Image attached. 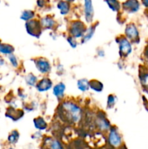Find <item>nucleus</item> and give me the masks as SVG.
I'll list each match as a JSON object with an SVG mask.
<instances>
[{
  "label": "nucleus",
  "mask_w": 148,
  "mask_h": 149,
  "mask_svg": "<svg viewBox=\"0 0 148 149\" xmlns=\"http://www.w3.org/2000/svg\"><path fill=\"white\" fill-rule=\"evenodd\" d=\"M65 1H68V2H69V3H72V2H73V1H75V0H65Z\"/></svg>",
  "instance_id": "obj_34"
},
{
  "label": "nucleus",
  "mask_w": 148,
  "mask_h": 149,
  "mask_svg": "<svg viewBox=\"0 0 148 149\" xmlns=\"http://www.w3.org/2000/svg\"><path fill=\"white\" fill-rule=\"evenodd\" d=\"M89 88L96 93H101L104 89V85L99 80L92 79L89 81Z\"/></svg>",
  "instance_id": "obj_20"
},
{
  "label": "nucleus",
  "mask_w": 148,
  "mask_h": 149,
  "mask_svg": "<svg viewBox=\"0 0 148 149\" xmlns=\"http://www.w3.org/2000/svg\"><path fill=\"white\" fill-rule=\"evenodd\" d=\"M9 149H14V148H9Z\"/></svg>",
  "instance_id": "obj_37"
},
{
  "label": "nucleus",
  "mask_w": 148,
  "mask_h": 149,
  "mask_svg": "<svg viewBox=\"0 0 148 149\" xmlns=\"http://www.w3.org/2000/svg\"><path fill=\"white\" fill-rule=\"evenodd\" d=\"M142 4L144 7L148 9V0H142Z\"/></svg>",
  "instance_id": "obj_31"
},
{
  "label": "nucleus",
  "mask_w": 148,
  "mask_h": 149,
  "mask_svg": "<svg viewBox=\"0 0 148 149\" xmlns=\"http://www.w3.org/2000/svg\"><path fill=\"white\" fill-rule=\"evenodd\" d=\"M1 43H2V42H1V39H0V45H1Z\"/></svg>",
  "instance_id": "obj_35"
},
{
  "label": "nucleus",
  "mask_w": 148,
  "mask_h": 149,
  "mask_svg": "<svg viewBox=\"0 0 148 149\" xmlns=\"http://www.w3.org/2000/svg\"><path fill=\"white\" fill-rule=\"evenodd\" d=\"M33 125L39 130H44L47 128V123L41 116H38L33 119Z\"/></svg>",
  "instance_id": "obj_17"
},
{
  "label": "nucleus",
  "mask_w": 148,
  "mask_h": 149,
  "mask_svg": "<svg viewBox=\"0 0 148 149\" xmlns=\"http://www.w3.org/2000/svg\"><path fill=\"white\" fill-rule=\"evenodd\" d=\"M116 102H117V97H116V96L113 94L109 95L107 96V109H113L115 105Z\"/></svg>",
  "instance_id": "obj_25"
},
{
  "label": "nucleus",
  "mask_w": 148,
  "mask_h": 149,
  "mask_svg": "<svg viewBox=\"0 0 148 149\" xmlns=\"http://www.w3.org/2000/svg\"><path fill=\"white\" fill-rule=\"evenodd\" d=\"M65 91V84L62 82H59L53 87L52 93L53 95L58 99H62Z\"/></svg>",
  "instance_id": "obj_14"
},
{
  "label": "nucleus",
  "mask_w": 148,
  "mask_h": 149,
  "mask_svg": "<svg viewBox=\"0 0 148 149\" xmlns=\"http://www.w3.org/2000/svg\"><path fill=\"white\" fill-rule=\"evenodd\" d=\"M41 25L42 29H53L54 27L56 26V22L54 20L53 17L49 15H46L42 17L40 20Z\"/></svg>",
  "instance_id": "obj_15"
},
{
  "label": "nucleus",
  "mask_w": 148,
  "mask_h": 149,
  "mask_svg": "<svg viewBox=\"0 0 148 149\" xmlns=\"http://www.w3.org/2000/svg\"><path fill=\"white\" fill-rule=\"evenodd\" d=\"M116 42L118 44L119 55L122 58H126L131 53V42L124 36H120L119 39H116Z\"/></svg>",
  "instance_id": "obj_2"
},
{
  "label": "nucleus",
  "mask_w": 148,
  "mask_h": 149,
  "mask_svg": "<svg viewBox=\"0 0 148 149\" xmlns=\"http://www.w3.org/2000/svg\"><path fill=\"white\" fill-rule=\"evenodd\" d=\"M124 33L125 36L131 43L137 44L139 42V32L134 23H130L126 25Z\"/></svg>",
  "instance_id": "obj_5"
},
{
  "label": "nucleus",
  "mask_w": 148,
  "mask_h": 149,
  "mask_svg": "<svg viewBox=\"0 0 148 149\" xmlns=\"http://www.w3.org/2000/svg\"><path fill=\"white\" fill-rule=\"evenodd\" d=\"M33 61H34L36 68L40 73L46 74L50 72L52 66H51L50 63L47 59L41 57V58H36V59L33 60Z\"/></svg>",
  "instance_id": "obj_7"
},
{
  "label": "nucleus",
  "mask_w": 148,
  "mask_h": 149,
  "mask_svg": "<svg viewBox=\"0 0 148 149\" xmlns=\"http://www.w3.org/2000/svg\"><path fill=\"white\" fill-rule=\"evenodd\" d=\"M141 83L142 86L145 88V90H148V73H145L141 76L140 78Z\"/></svg>",
  "instance_id": "obj_27"
},
{
  "label": "nucleus",
  "mask_w": 148,
  "mask_h": 149,
  "mask_svg": "<svg viewBox=\"0 0 148 149\" xmlns=\"http://www.w3.org/2000/svg\"><path fill=\"white\" fill-rule=\"evenodd\" d=\"M108 141L110 145L113 147H118L121 145L122 138L116 127H110L109 132Z\"/></svg>",
  "instance_id": "obj_9"
},
{
  "label": "nucleus",
  "mask_w": 148,
  "mask_h": 149,
  "mask_svg": "<svg viewBox=\"0 0 148 149\" xmlns=\"http://www.w3.org/2000/svg\"><path fill=\"white\" fill-rule=\"evenodd\" d=\"M58 116L65 122L76 124L81 119V109L80 106L72 101H65L60 104L57 110Z\"/></svg>",
  "instance_id": "obj_1"
},
{
  "label": "nucleus",
  "mask_w": 148,
  "mask_h": 149,
  "mask_svg": "<svg viewBox=\"0 0 148 149\" xmlns=\"http://www.w3.org/2000/svg\"><path fill=\"white\" fill-rule=\"evenodd\" d=\"M23 115H24V111L22 109H15L12 106L9 107L7 109L5 113L6 117L12 119L14 122H17V121L20 120L21 118H23Z\"/></svg>",
  "instance_id": "obj_10"
},
{
  "label": "nucleus",
  "mask_w": 148,
  "mask_h": 149,
  "mask_svg": "<svg viewBox=\"0 0 148 149\" xmlns=\"http://www.w3.org/2000/svg\"><path fill=\"white\" fill-rule=\"evenodd\" d=\"M26 29L27 33L30 36L36 38H39L42 33V26L39 20L32 19V20L26 21Z\"/></svg>",
  "instance_id": "obj_4"
},
{
  "label": "nucleus",
  "mask_w": 148,
  "mask_h": 149,
  "mask_svg": "<svg viewBox=\"0 0 148 149\" xmlns=\"http://www.w3.org/2000/svg\"><path fill=\"white\" fill-rule=\"evenodd\" d=\"M1 0H0V4H1Z\"/></svg>",
  "instance_id": "obj_36"
},
{
  "label": "nucleus",
  "mask_w": 148,
  "mask_h": 149,
  "mask_svg": "<svg viewBox=\"0 0 148 149\" xmlns=\"http://www.w3.org/2000/svg\"><path fill=\"white\" fill-rule=\"evenodd\" d=\"M51 149H63L60 143L57 140H53L50 142Z\"/></svg>",
  "instance_id": "obj_29"
},
{
  "label": "nucleus",
  "mask_w": 148,
  "mask_h": 149,
  "mask_svg": "<svg viewBox=\"0 0 148 149\" xmlns=\"http://www.w3.org/2000/svg\"><path fill=\"white\" fill-rule=\"evenodd\" d=\"M86 30V25L80 20H75L71 22L68 28V31L71 36H73L75 39L82 38Z\"/></svg>",
  "instance_id": "obj_3"
},
{
  "label": "nucleus",
  "mask_w": 148,
  "mask_h": 149,
  "mask_svg": "<svg viewBox=\"0 0 148 149\" xmlns=\"http://www.w3.org/2000/svg\"><path fill=\"white\" fill-rule=\"evenodd\" d=\"M141 7L139 0H126L121 4V8L129 14L137 13Z\"/></svg>",
  "instance_id": "obj_6"
},
{
  "label": "nucleus",
  "mask_w": 148,
  "mask_h": 149,
  "mask_svg": "<svg viewBox=\"0 0 148 149\" xmlns=\"http://www.w3.org/2000/svg\"><path fill=\"white\" fill-rule=\"evenodd\" d=\"M107 7L113 12L118 13L121 9V4L118 0H104Z\"/></svg>",
  "instance_id": "obj_18"
},
{
  "label": "nucleus",
  "mask_w": 148,
  "mask_h": 149,
  "mask_svg": "<svg viewBox=\"0 0 148 149\" xmlns=\"http://www.w3.org/2000/svg\"><path fill=\"white\" fill-rule=\"evenodd\" d=\"M98 55L100 57H104V52L103 49H101V50H98V52H97Z\"/></svg>",
  "instance_id": "obj_32"
},
{
  "label": "nucleus",
  "mask_w": 148,
  "mask_h": 149,
  "mask_svg": "<svg viewBox=\"0 0 148 149\" xmlns=\"http://www.w3.org/2000/svg\"><path fill=\"white\" fill-rule=\"evenodd\" d=\"M96 125L101 130H108L110 129V122L107 120L106 116L103 115H97L96 119Z\"/></svg>",
  "instance_id": "obj_12"
},
{
  "label": "nucleus",
  "mask_w": 148,
  "mask_h": 149,
  "mask_svg": "<svg viewBox=\"0 0 148 149\" xmlns=\"http://www.w3.org/2000/svg\"><path fill=\"white\" fill-rule=\"evenodd\" d=\"M36 3H37V6L39 7H44L45 6V4H46V1H45V0H37V1H36Z\"/></svg>",
  "instance_id": "obj_30"
},
{
  "label": "nucleus",
  "mask_w": 148,
  "mask_h": 149,
  "mask_svg": "<svg viewBox=\"0 0 148 149\" xmlns=\"http://www.w3.org/2000/svg\"><path fill=\"white\" fill-rule=\"evenodd\" d=\"M19 138H20V134H19L18 131L14 130H12L10 133L7 140H8V142L10 143L15 144L18 141Z\"/></svg>",
  "instance_id": "obj_24"
},
{
  "label": "nucleus",
  "mask_w": 148,
  "mask_h": 149,
  "mask_svg": "<svg viewBox=\"0 0 148 149\" xmlns=\"http://www.w3.org/2000/svg\"><path fill=\"white\" fill-rule=\"evenodd\" d=\"M67 42H68L70 46L72 48H76V47L78 46V42H77L76 39L73 36H71V35L67 38Z\"/></svg>",
  "instance_id": "obj_28"
},
{
  "label": "nucleus",
  "mask_w": 148,
  "mask_h": 149,
  "mask_svg": "<svg viewBox=\"0 0 148 149\" xmlns=\"http://www.w3.org/2000/svg\"><path fill=\"white\" fill-rule=\"evenodd\" d=\"M84 17H85V20L86 23H92L94 15L92 0H84Z\"/></svg>",
  "instance_id": "obj_8"
},
{
  "label": "nucleus",
  "mask_w": 148,
  "mask_h": 149,
  "mask_svg": "<svg viewBox=\"0 0 148 149\" xmlns=\"http://www.w3.org/2000/svg\"><path fill=\"white\" fill-rule=\"evenodd\" d=\"M147 50H148V45H147Z\"/></svg>",
  "instance_id": "obj_38"
},
{
  "label": "nucleus",
  "mask_w": 148,
  "mask_h": 149,
  "mask_svg": "<svg viewBox=\"0 0 148 149\" xmlns=\"http://www.w3.org/2000/svg\"><path fill=\"white\" fill-rule=\"evenodd\" d=\"M57 7L62 15H66L71 10V3L65 0H59L57 3Z\"/></svg>",
  "instance_id": "obj_16"
},
{
  "label": "nucleus",
  "mask_w": 148,
  "mask_h": 149,
  "mask_svg": "<svg viewBox=\"0 0 148 149\" xmlns=\"http://www.w3.org/2000/svg\"><path fill=\"white\" fill-rule=\"evenodd\" d=\"M15 47L12 45L7 43H1L0 45V54L4 55H9L14 53Z\"/></svg>",
  "instance_id": "obj_19"
},
{
  "label": "nucleus",
  "mask_w": 148,
  "mask_h": 149,
  "mask_svg": "<svg viewBox=\"0 0 148 149\" xmlns=\"http://www.w3.org/2000/svg\"><path fill=\"white\" fill-rule=\"evenodd\" d=\"M35 16L34 11L31 10H25L22 12L21 15H20V19L24 21H28V20L33 19Z\"/></svg>",
  "instance_id": "obj_22"
},
{
  "label": "nucleus",
  "mask_w": 148,
  "mask_h": 149,
  "mask_svg": "<svg viewBox=\"0 0 148 149\" xmlns=\"http://www.w3.org/2000/svg\"><path fill=\"white\" fill-rule=\"evenodd\" d=\"M77 87L81 92H86L89 89V81L86 79H81L77 81Z\"/></svg>",
  "instance_id": "obj_21"
},
{
  "label": "nucleus",
  "mask_w": 148,
  "mask_h": 149,
  "mask_svg": "<svg viewBox=\"0 0 148 149\" xmlns=\"http://www.w3.org/2000/svg\"><path fill=\"white\" fill-rule=\"evenodd\" d=\"M5 63V61L4 60V58H0V66H2Z\"/></svg>",
  "instance_id": "obj_33"
},
{
  "label": "nucleus",
  "mask_w": 148,
  "mask_h": 149,
  "mask_svg": "<svg viewBox=\"0 0 148 149\" xmlns=\"http://www.w3.org/2000/svg\"><path fill=\"white\" fill-rule=\"evenodd\" d=\"M25 81L28 85L30 86V87H36L38 82V79L34 74L30 73L25 77Z\"/></svg>",
  "instance_id": "obj_23"
},
{
  "label": "nucleus",
  "mask_w": 148,
  "mask_h": 149,
  "mask_svg": "<svg viewBox=\"0 0 148 149\" xmlns=\"http://www.w3.org/2000/svg\"><path fill=\"white\" fill-rule=\"evenodd\" d=\"M7 58H8L9 61H10V64L12 65V66L14 67V68H17L19 65L18 61H17V58L14 54H10V55H7Z\"/></svg>",
  "instance_id": "obj_26"
},
{
  "label": "nucleus",
  "mask_w": 148,
  "mask_h": 149,
  "mask_svg": "<svg viewBox=\"0 0 148 149\" xmlns=\"http://www.w3.org/2000/svg\"><path fill=\"white\" fill-rule=\"evenodd\" d=\"M52 85H53V83L52 80L48 77H44L41 79L40 81H38L36 88L39 93H44L50 90L52 87Z\"/></svg>",
  "instance_id": "obj_11"
},
{
  "label": "nucleus",
  "mask_w": 148,
  "mask_h": 149,
  "mask_svg": "<svg viewBox=\"0 0 148 149\" xmlns=\"http://www.w3.org/2000/svg\"><path fill=\"white\" fill-rule=\"evenodd\" d=\"M97 25H98V23H94V24L91 25V26H89L88 29H86L84 36L81 38V43H86V42H88L90 39H91V38H92L93 36L94 35V33H95L96 28H97Z\"/></svg>",
  "instance_id": "obj_13"
}]
</instances>
